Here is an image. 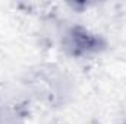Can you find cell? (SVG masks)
Instances as JSON below:
<instances>
[{
    "label": "cell",
    "mask_w": 126,
    "mask_h": 124,
    "mask_svg": "<svg viewBox=\"0 0 126 124\" xmlns=\"http://www.w3.org/2000/svg\"><path fill=\"white\" fill-rule=\"evenodd\" d=\"M101 44L100 38L95 37L82 28H75L69 35V47L72 48L73 54H84L98 50V45Z\"/></svg>",
    "instance_id": "obj_1"
}]
</instances>
